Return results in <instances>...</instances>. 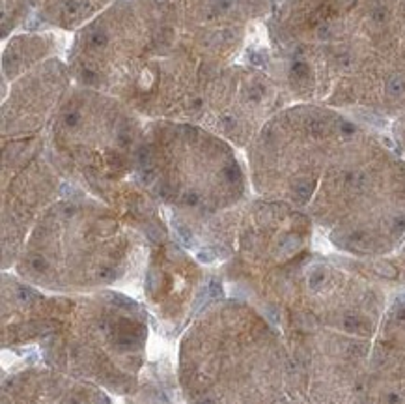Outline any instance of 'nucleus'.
Masks as SVG:
<instances>
[{"instance_id":"nucleus-1","label":"nucleus","mask_w":405,"mask_h":404,"mask_svg":"<svg viewBox=\"0 0 405 404\" xmlns=\"http://www.w3.org/2000/svg\"><path fill=\"white\" fill-rule=\"evenodd\" d=\"M90 43L94 45V47H103L106 43V36H105V32H94L92 36H90Z\"/></svg>"},{"instance_id":"nucleus-2","label":"nucleus","mask_w":405,"mask_h":404,"mask_svg":"<svg viewBox=\"0 0 405 404\" xmlns=\"http://www.w3.org/2000/svg\"><path fill=\"white\" fill-rule=\"evenodd\" d=\"M231 4H233V0H217L219 10H228V8H231Z\"/></svg>"},{"instance_id":"nucleus-3","label":"nucleus","mask_w":405,"mask_h":404,"mask_svg":"<svg viewBox=\"0 0 405 404\" xmlns=\"http://www.w3.org/2000/svg\"><path fill=\"white\" fill-rule=\"evenodd\" d=\"M159 2H164V0H159Z\"/></svg>"}]
</instances>
